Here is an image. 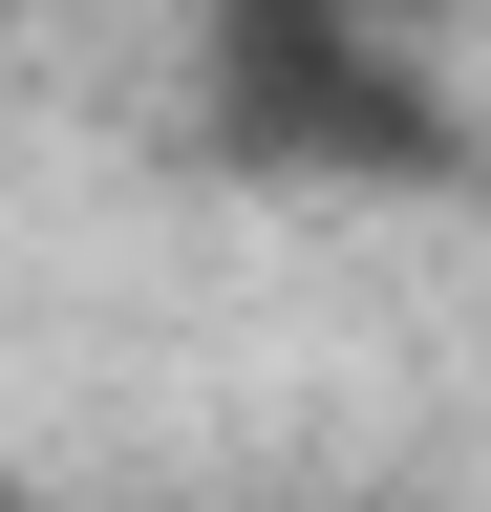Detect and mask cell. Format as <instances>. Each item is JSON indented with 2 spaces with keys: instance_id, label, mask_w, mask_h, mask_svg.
<instances>
[{
  "instance_id": "obj_4",
  "label": "cell",
  "mask_w": 491,
  "mask_h": 512,
  "mask_svg": "<svg viewBox=\"0 0 491 512\" xmlns=\"http://www.w3.org/2000/svg\"><path fill=\"white\" fill-rule=\"evenodd\" d=\"M0 512H22V491H0Z\"/></svg>"
},
{
  "instance_id": "obj_2",
  "label": "cell",
  "mask_w": 491,
  "mask_h": 512,
  "mask_svg": "<svg viewBox=\"0 0 491 512\" xmlns=\"http://www.w3.org/2000/svg\"><path fill=\"white\" fill-rule=\"evenodd\" d=\"M299 22H363V43H427V22H470V0H299Z\"/></svg>"
},
{
  "instance_id": "obj_3",
  "label": "cell",
  "mask_w": 491,
  "mask_h": 512,
  "mask_svg": "<svg viewBox=\"0 0 491 512\" xmlns=\"http://www.w3.org/2000/svg\"><path fill=\"white\" fill-rule=\"evenodd\" d=\"M0 43H22V0H0Z\"/></svg>"
},
{
  "instance_id": "obj_1",
  "label": "cell",
  "mask_w": 491,
  "mask_h": 512,
  "mask_svg": "<svg viewBox=\"0 0 491 512\" xmlns=\"http://www.w3.org/2000/svg\"><path fill=\"white\" fill-rule=\"evenodd\" d=\"M214 107H235V150H257V171H299V192L449 171V86H427V43L299 22V0H214Z\"/></svg>"
}]
</instances>
